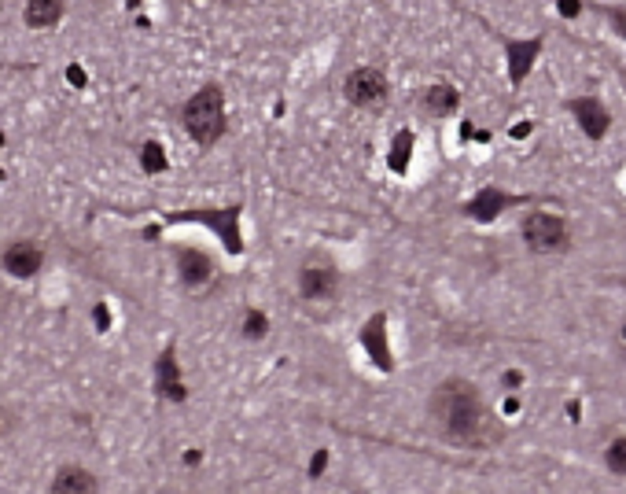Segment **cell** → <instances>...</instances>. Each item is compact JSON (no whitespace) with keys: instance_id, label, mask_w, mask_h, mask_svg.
<instances>
[{"instance_id":"obj_5","label":"cell","mask_w":626,"mask_h":494,"mask_svg":"<svg viewBox=\"0 0 626 494\" xmlns=\"http://www.w3.org/2000/svg\"><path fill=\"white\" fill-rule=\"evenodd\" d=\"M0 266H4L11 277L30 280L33 273L45 266V251H41L33 240H11V244L4 247V255H0Z\"/></svg>"},{"instance_id":"obj_9","label":"cell","mask_w":626,"mask_h":494,"mask_svg":"<svg viewBox=\"0 0 626 494\" xmlns=\"http://www.w3.org/2000/svg\"><path fill=\"white\" fill-rule=\"evenodd\" d=\"M177 262H181V280H185L188 288H195V284H203V280H211V258H206V255H199V251H181Z\"/></svg>"},{"instance_id":"obj_6","label":"cell","mask_w":626,"mask_h":494,"mask_svg":"<svg viewBox=\"0 0 626 494\" xmlns=\"http://www.w3.org/2000/svg\"><path fill=\"white\" fill-rule=\"evenodd\" d=\"M335 269L332 262H306L303 273H298V292H303L306 299H313V303H324V299L335 295Z\"/></svg>"},{"instance_id":"obj_4","label":"cell","mask_w":626,"mask_h":494,"mask_svg":"<svg viewBox=\"0 0 626 494\" xmlns=\"http://www.w3.org/2000/svg\"><path fill=\"white\" fill-rule=\"evenodd\" d=\"M346 100L358 107H380L387 100V77L376 67H361L346 77Z\"/></svg>"},{"instance_id":"obj_11","label":"cell","mask_w":626,"mask_h":494,"mask_svg":"<svg viewBox=\"0 0 626 494\" xmlns=\"http://www.w3.org/2000/svg\"><path fill=\"white\" fill-rule=\"evenodd\" d=\"M424 107L432 111V114H446V111H453V107H457V93H453L450 85H435V89H427V96H424Z\"/></svg>"},{"instance_id":"obj_8","label":"cell","mask_w":626,"mask_h":494,"mask_svg":"<svg viewBox=\"0 0 626 494\" xmlns=\"http://www.w3.org/2000/svg\"><path fill=\"white\" fill-rule=\"evenodd\" d=\"M52 491L56 494H89V491H96V479H93V472L67 465V469H59L56 479H52Z\"/></svg>"},{"instance_id":"obj_13","label":"cell","mask_w":626,"mask_h":494,"mask_svg":"<svg viewBox=\"0 0 626 494\" xmlns=\"http://www.w3.org/2000/svg\"><path fill=\"white\" fill-rule=\"evenodd\" d=\"M608 469L626 476V439H616V443L608 447Z\"/></svg>"},{"instance_id":"obj_7","label":"cell","mask_w":626,"mask_h":494,"mask_svg":"<svg viewBox=\"0 0 626 494\" xmlns=\"http://www.w3.org/2000/svg\"><path fill=\"white\" fill-rule=\"evenodd\" d=\"M63 19V0H26L22 4V22L30 30H52Z\"/></svg>"},{"instance_id":"obj_10","label":"cell","mask_w":626,"mask_h":494,"mask_svg":"<svg viewBox=\"0 0 626 494\" xmlns=\"http://www.w3.org/2000/svg\"><path fill=\"white\" fill-rule=\"evenodd\" d=\"M575 111L582 114V129H586L590 137H601V133H604V122H608V119H604L601 103H593V100H579V103H575Z\"/></svg>"},{"instance_id":"obj_18","label":"cell","mask_w":626,"mask_h":494,"mask_svg":"<svg viewBox=\"0 0 626 494\" xmlns=\"http://www.w3.org/2000/svg\"><path fill=\"white\" fill-rule=\"evenodd\" d=\"M225 4H229V0H225Z\"/></svg>"},{"instance_id":"obj_3","label":"cell","mask_w":626,"mask_h":494,"mask_svg":"<svg viewBox=\"0 0 626 494\" xmlns=\"http://www.w3.org/2000/svg\"><path fill=\"white\" fill-rule=\"evenodd\" d=\"M524 240H527L530 251L549 255V251L567 247V225L560 222V218H553V214H530L524 222Z\"/></svg>"},{"instance_id":"obj_12","label":"cell","mask_w":626,"mask_h":494,"mask_svg":"<svg viewBox=\"0 0 626 494\" xmlns=\"http://www.w3.org/2000/svg\"><path fill=\"white\" fill-rule=\"evenodd\" d=\"M162 391L169 395V398H185V391H181V384H177V376H174V354H162Z\"/></svg>"},{"instance_id":"obj_17","label":"cell","mask_w":626,"mask_h":494,"mask_svg":"<svg viewBox=\"0 0 626 494\" xmlns=\"http://www.w3.org/2000/svg\"><path fill=\"white\" fill-rule=\"evenodd\" d=\"M0 144H4V133H0Z\"/></svg>"},{"instance_id":"obj_14","label":"cell","mask_w":626,"mask_h":494,"mask_svg":"<svg viewBox=\"0 0 626 494\" xmlns=\"http://www.w3.org/2000/svg\"><path fill=\"white\" fill-rule=\"evenodd\" d=\"M159 151H162L159 144H148V148H144V170H162V166H166V159H162Z\"/></svg>"},{"instance_id":"obj_16","label":"cell","mask_w":626,"mask_h":494,"mask_svg":"<svg viewBox=\"0 0 626 494\" xmlns=\"http://www.w3.org/2000/svg\"><path fill=\"white\" fill-rule=\"evenodd\" d=\"M96 321H100V329H107V324H111V314H107L103 306H96Z\"/></svg>"},{"instance_id":"obj_1","label":"cell","mask_w":626,"mask_h":494,"mask_svg":"<svg viewBox=\"0 0 626 494\" xmlns=\"http://www.w3.org/2000/svg\"><path fill=\"white\" fill-rule=\"evenodd\" d=\"M432 421L453 443H472L482 428V402L468 380H446L432 395Z\"/></svg>"},{"instance_id":"obj_2","label":"cell","mask_w":626,"mask_h":494,"mask_svg":"<svg viewBox=\"0 0 626 494\" xmlns=\"http://www.w3.org/2000/svg\"><path fill=\"white\" fill-rule=\"evenodd\" d=\"M185 129L192 133L195 144L211 148L225 133V107H221V89L206 85L185 103Z\"/></svg>"},{"instance_id":"obj_15","label":"cell","mask_w":626,"mask_h":494,"mask_svg":"<svg viewBox=\"0 0 626 494\" xmlns=\"http://www.w3.org/2000/svg\"><path fill=\"white\" fill-rule=\"evenodd\" d=\"M262 329H266V321L258 317V314H251V321H247V332H251V336H262Z\"/></svg>"}]
</instances>
